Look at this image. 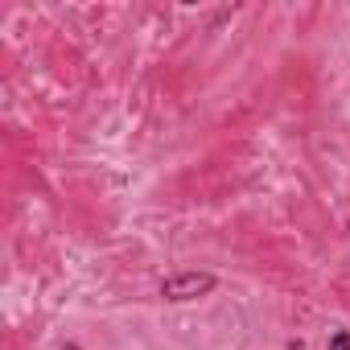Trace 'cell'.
Wrapping results in <instances>:
<instances>
[{
    "instance_id": "cell-1",
    "label": "cell",
    "mask_w": 350,
    "mask_h": 350,
    "mask_svg": "<svg viewBox=\"0 0 350 350\" xmlns=\"http://www.w3.org/2000/svg\"><path fill=\"white\" fill-rule=\"evenodd\" d=\"M215 288V276L211 272H178V276H169L161 284V297L165 301H198Z\"/></svg>"
},
{
    "instance_id": "cell-2",
    "label": "cell",
    "mask_w": 350,
    "mask_h": 350,
    "mask_svg": "<svg viewBox=\"0 0 350 350\" xmlns=\"http://www.w3.org/2000/svg\"><path fill=\"white\" fill-rule=\"evenodd\" d=\"M329 350H350V329H338V334L329 338Z\"/></svg>"
}]
</instances>
